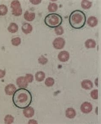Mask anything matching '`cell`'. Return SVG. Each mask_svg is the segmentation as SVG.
I'll list each match as a JSON object with an SVG mask.
<instances>
[{
  "mask_svg": "<svg viewBox=\"0 0 101 124\" xmlns=\"http://www.w3.org/2000/svg\"><path fill=\"white\" fill-rule=\"evenodd\" d=\"M12 99L14 106L19 109H24L31 104L32 95L28 90L24 88H20L14 92Z\"/></svg>",
  "mask_w": 101,
  "mask_h": 124,
  "instance_id": "cell-1",
  "label": "cell"
},
{
  "mask_svg": "<svg viewBox=\"0 0 101 124\" xmlns=\"http://www.w3.org/2000/svg\"><path fill=\"white\" fill-rule=\"evenodd\" d=\"M69 23L75 29H80L85 26L86 16L85 13L80 10H76L71 13L69 16Z\"/></svg>",
  "mask_w": 101,
  "mask_h": 124,
  "instance_id": "cell-2",
  "label": "cell"
},
{
  "mask_svg": "<svg viewBox=\"0 0 101 124\" xmlns=\"http://www.w3.org/2000/svg\"><path fill=\"white\" fill-rule=\"evenodd\" d=\"M63 22V19L60 15L52 13L45 17L44 23L46 25L50 28H56L60 25Z\"/></svg>",
  "mask_w": 101,
  "mask_h": 124,
  "instance_id": "cell-3",
  "label": "cell"
},
{
  "mask_svg": "<svg viewBox=\"0 0 101 124\" xmlns=\"http://www.w3.org/2000/svg\"><path fill=\"white\" fill-rule=\"evenodd\" d=\"M65 40L62 37H58L55 39L53 42L52 45L53 47L57 50L62 49L65 45Z\"/></svg>",
  "mask_w": 101,
  "mask_h": 124,
  "instance_id": "cell-4",
  "label": "cell"
},
{
  "mask_svg": "<svg viewBox=\"0 0 101 124\" xmlns=\"http://www.w3.org/2000/svg\"><path fill=\"white\" fill-rule=\"evenodd\" d=\"M80 109L82 113L84 114H88L92 111L93 106L90 102L87 101L83 102L80 107Z\"/></svg>",
  "mask_w": 101,
  "mask_h": 124,
  "instance_id": "cell-5",
  "label": "cell"
},
{
  "mask_svg": "<svg viewBox=\"0 0 101 124\" xmlns=\"http://www.w3.org/2000/svg\"><path fill=\"white\" fill-rule=\"evenodd\" d=\"M58 58L60 62H66L70 58V54L67 51H62L60 52L58 54Z\"/></svg>",
  "mask_w": 101,
  "mask_h": 124,
  "instance_id": "cell-6",
  "label": "cell"
},
{
  "mask_svg": "<svg viewBox=\"0 0 101 124\" xmlns=\"http://www.w3.org/2000/svg\"><path fill=\"white\" fill-rule=\"evenodd\" d=\"M16 84L18 87L26 89L28 86V83L24 77L21 76L17 79Z\"/></svg>",
  "mask_w": 101,
  "mask_h": 124,
  "instance_id": "cell-7",
  "label": "cell"
},
{
  "mask_svg": "<svg viewBox=\"0 0 101 124\" xmlns=\"http://www.w3.org/2000/svg\"><path fill=\"white\" fill-rule=\"evenodd\" d=\"M16 90V87L13 84H8L5 88V92L8 95H13Z\"/></svg>",
  "mask_w": 101,
  "mask_h": 124,
  "instance_id": "cell-8",
  "label": "cell"
},
{
  "mask_svg": "<svg viewBox=\"0 0 101 124\" xmlns=\"http://www.w3.org/2000/svg\"><path fill=\"white\" fill-rule=\"evenodd\" d=\"M24 116L27 118H30L34 116L35 114V110L33 108L31 107H28L24 108L23 110Z\"/></svg>",
  "mask_w": 101,
  "mask_h": 124,
  "instance_id": "cell-9",
  "label": "cell"
},
{
  "mask_svg": "<svg viewBox=\"0 0 101 124\" xmlns=\"http://www.w3.org/2000/svg\"><path fill=\"white\" fill-rule=\"evenodd\" d=\"M22 31L25 34H28L31 33L33 31L32 25L28 23H24L23 24L22 27Z\"/></svg>",
  "mask_w": 101,
  "mask_h": 124,
  "instance_id": "cell-10",
  "label": "cell"
},
{
  "mask_svg": "<svg viewBox=\"0 0 101 124\" xmlns=\"http://www.w3.org/2000/svg\"><path fill=\"white\" fill-rule=\"evenodd\" d=\"M81 86L85 90H90L93 87V84L89 80H84L81 82Z\"/></svg>",
  "mask_w": 101,
  "mask_h": 124,
  "instance_id": "cell-11",
  "label": "cell"
},
{
  "mask_svg": "<svg viewBox=\"0 0 101 124\" xmlns=\"http://www.w3.org/2000/svg\"><path fill=\"white\" fill-rule=\"evenodd\" d=\"M76 110L73 108H68L66 110L65 116L67 118L73 119L76 117Z\"/></svg>",
  "mask_w": 101,
  "mask_h": 124,
  "instance_id": "cell-12",
  "label": "cell"
},
{
  "mask_svg": "<svg viewBox=\"0 0 101 124\" xmlns=\"http://www.w3.org/2000/svg\"><path fill=\"white\" fill-rule=\"evenodd\" d=\"M98 20L96 17L91 16L89 17L87 20V24L90 27H94L97 25Z\"/></svg>",
  "mask_w": 101,
  "mask_h": 124,
  "instance_id": "cell-13",
  "label": "cell"
},
{
  "mask_svg": "<svg viewBox=\"0 0 101 124\" xmlns=\"http://www.w3.org/2000/svg\"><path fill=\"white\" fill-rule=\"evenodd\" d=\"M24 17L26 21L28 22H32L35 18L36 14L33 12L26 11L24 14Z\"/></svg>",
  "mask_w": 101,
  "mask_h": 124,
  "instance_id": "cell-14",
  "label": "cell"
},
{
  "mask_svg": "<svg viewBox=\"0 0 101 124\" xmlns=\"http://www.w3.org/2000/svg\"><path fill=\"white\" fill-rule=\"evenodd\" d=\"M85 47L87 49L89 48H94L96 47V41L92 39H87L85 43Z\"/></svg>",
  "mask_w": 101,
  "mask_h": 124,
  "instance_id": "cell-15",
  "label": "cell"
},
{
  "mask_svg": "<svg viewBox=\"0 0 101 124\" xmlns=\"http://www.w3.org/2000/svg\"><path fill=\"white\" fill-rule=\"evenodd\" d=\"M7 29L10 33H14L18 31V24L12 22L8 27Z\"/></svg>",
  "mask_w": 101,
  "mask_h": 124,
  "instance_id": "cell-16",
  "label": "cell"
},
{
  "mask_svg": "<svg viewBox=\"0 0 101 124\" xmlns=\"http://www.w3.org/2000/svg\"><path fill=\"white\" fill-rule=\"evenodd\" d=\"M35 78L37 81L42 82L45 78V74L44 72L42 71H38L35 75Z\"/></svg>",
  "mask_w": 101,
  "mask_h": 124,
  "instance_id": "cell-17",
  "label": "cell"
},
{
  "mask_svg": "<svg viewBox=\"0 0 101 124\" xmlns=\"http://www.w3.org/2000/svg\"><path fill=\"white\" fill-rule=\"evenodd\" d=\"M92 2L88 0H84L81 2V8L84 9H88L92 7Z\"/></svg>",
  "mask_w": 101,
  "mask_h": 124,
  "instance_id": "cell-18",
  "label": "cell"
},
{
  "mask_svg": "<svg viewBox=\"0 0 101 124\" xmlns=\"http://www.w3.org/2000/svg\"><path fill=\"white\" fill-rule=\"evenodd\" d=\"M58 9V5L55 3H50L48 6V11L50 13H55L57 11Z\"/></svg>",
  "mask_w": 101,
  "mask_h": 124,
  "instance_id": "cell-19",
  "label": "cell"
},
{
  "mask_svg": "<svg viewBox=\"0 0 101 124\" xmlns=\"http://www.w3.org/2000/svg\"><path fill=\"white\" fill-rule=\"evenodd\" d=\"M11 8L12 10H16L21 8L20 2L18 0H13L11 3Z\"/></svg>",
  "mask_w": 101,
  "mask_h": 124,
  "instance_id": "cell-20",
  "label": "cell"
},
{
  "mask_svg": "<svg viewBox=\"0 0 101 124\" xmlns=\"http://www.w3.org/2000/svg\"><path fill=\"white\" fill-rule=\"evenodd\" d=\"M4 120L5 124H12L13 122H14V118L13 116L8 114V115H6L5 116Z\"/></svg>",
  "mask_w": 101,
  "mask_h": 124,
  "instance_id": "cell-21",
  "label": "cell"
},
{
  "mask_svg": "<svg viewBox=\"0 0 101 124\" xmlns=\"http://www.w3.org/2000/svg\"><path fill=\"white\" fill-rule=\"evenodd\" d=\"M54 84H55V80L52 78L49 77L47 78L45 80V85L47 87H51L53 86Z\"/></svg>",
  "mask_w": 101,
  "mask_h": 124,
  "instance_id": "cell-22",
  "label": "cell"
},
{
  "mask_svg": "<svg viewBox=\"0 0 101 124\" xmlns=\"http://www.w3.org/2000/svg\"><path fill=\"white\" fill-rule=\"evenodd\" d=\"M8 12V8L4 4L0 5V16H4L7 14Z\"/></svg>",
  "mask_w": 101,
  "mask_h": 124,
  "instance_id": "cell-23",
  "label": "cell"
},
{
  "mask_svg": "<svg viewBox=\"0 0 101 124\" xmlns=\"http://www.w3.org/2000/svg\"><path fill=\"white\" fill-rule=\"evenodd\" d=\"M22 42L21 39L20 37H15L13 38L11 40V43L13 46H19Z\"/></svg>",
  "mask_w": 101,
  "mask_h": 124,
  "instance_id": "cell-24",
  "label": "cell"
},
{
  "mask_svg": "<svg viewBox=\"0 0 101 124\" xmlns=\"http://www.w3.org/2000/svg\"><path fill=\"white\" fill-rule=\"evenodd\" d=\"M55 32L57 35H62L64 32L63 28L61 26H59L55 28Z\"/></svg>",
  "mask_w": 101,
  "mask_h": 124,
  "instance_id": "cell-25",
  "label": "cell"
},
{
  "mask_svg": "<svg viewBox=\"0 0 101 124\" xmlns=\"http://www.w3.org/2000/svg\"><path fill=\"white\" fill-rule=\"evenodd\" d=\"M38 62L41 65H44L47 64L48 62V59L43 55L41 56L38 59Z\"/></svg>",
  "mask_w": 101,
  "mask_h": 124,
  "instance_id": "cell-26",
  "label": "cell"
},
{
  "mask_svg": "<svg viewBox=\"0 0 101 124\" xmlns=\"http://www.w3.org/2000/svg\"><path fill=\"white\" fill-rule=\"evenodd\" d=\"M90 96L94 100H97L98 99V90L94 89L90 92Z\"/></svg>",
  "mask_w": 101,
  "mask_h": 124,
  "instance_id": "cell-27",
  "label": "cell"
},
{
  "mask_svg": "<svg viewBox=\"0 0 101 124\" xmlns=\"http://www.w3.org/2000/svg\"><path fill=\"white\" fill-rule=\"evenodd\" d=\"M24 78H25L26 80L27 81V82L28 83H32V82L33 81V80H34L33 76L31 74H27Z\"/></svg>",
  "mask_w": 101,
  "mask_h": 124,
  "instance_id": "cell-28",
  "label": "cell"
},
{
  "mask_svg": "<svg viewBox=\"0 0 101 124\" xmlns=\"http://www.w3.org/2000/svg\"><path fill=\"white\" fill-rule=\"evenodd\" d=\"M22 12L23 11L22 8L16 10H12V11L13 15L15 16H21L22 14Z\"/></svg>",
  "mask_w": 101,
  "mask_h": 124,
  "instance_id": "cell-29",
  "label": "cell"
},
{
  "mask_svg": "<svg viewBox=\"0 0 101 124\" xmlns=\"http://www.w3.org/2000/svg\"><path fill=\"white\" fill-rule=\"evenodd\" d=\"M29 2L33 5H38L42 2V0H29Z\"/></svg>",
  "mask_w": 101,
  "mask_h": 124,
  "instance_id": "cell-30",
  "label": "cell"
},
{
  "mask_svg": "<svg viewBox=\"0 0 101 124\" xmlns=\"http://www.w3.org/2000/svg\"><path fill=\"white\" fill-rule=\"evenodd\" d=\"M6 70H0V79L3 78L5 76Z\"/></svg>",
  "mask_w": 101,
  "mask_h": 124,
  "instance_id": "cell-31",
  "label": "cell"
},
{
  "mask_svg": "<svg viewBox=\"0 0 101 124\" xmlns=\"http://www.w3.org/2000/svg\"><path fill=\"white\" fill-rule=\"evenodd\" d=\"M28 123V124H38V122L37 121L34 119H31L29 120Z\"/></svg>",
  "mask_w": 101,
  "mask_h": 124,
  "instance_id": "cell-32",
  "label": "cell"
},
{
  "mask_svg": "<svg viewBox=\"0 0 101 124\" xmlns=\"http://www.w3.org/2000/svg\"><path fill=\"white\" fill-rule=\"evenodd\" d=\"M98 78H97L96 79V80H95V84H97V86H98Z\"/></svg>",
  "mask_w": 101,
  "mask_h": 124,
  "instance_id": "cell-33",
  "label": "cell"
}]
</instances>
